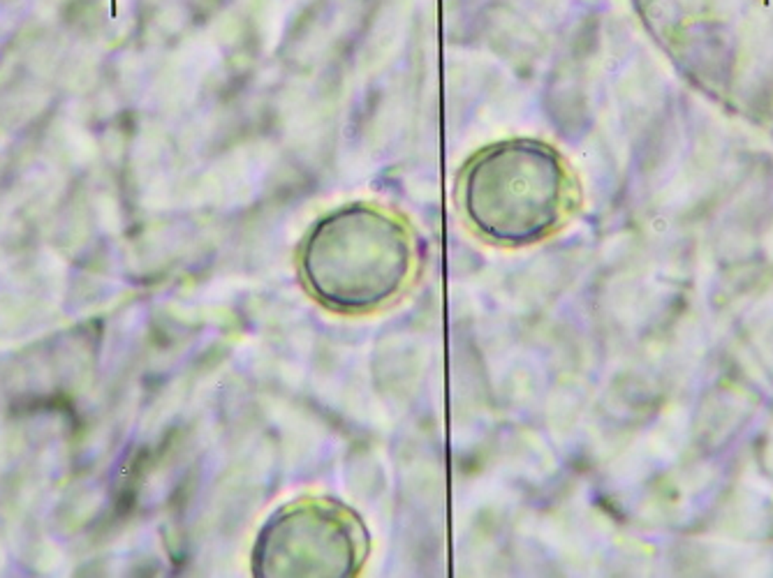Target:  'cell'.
I'll use <instances>...</instances> for the list:
<instances>
[{
    "label": "cell",
    "mask_w": 773,
    "mask_h": 578,
    "mask_svg": "<svg viewBox=\"0 0 773 578\" xmlns=\"http://www.w3.org/2000/svg\"><path fill=\"white\" fill-rule=\"evenodd\" d=\"M371 558L366 520L329 495H299L264 520L252 544L262 578H350Z\"/></svg>",
    "instance_id": "obj_3"
},
{
    "label": "cell",
    "mask_w": 773,
    "mask_h": 578,
    "mask_svg": "<svg viewBox=\"0 0 773 578\" xmlns=\"http://www.w3.org/2000/svg\"><path fill=\"white\" fill-rule=\"evenodd\" d=\"M466 225L496 248L546 241L572 213V178L553 148L503 141L480 150L459 176Z\"/></svg>",
    "instance_id": "obj_2"
},
{
    "label": "cell",
    "mask_w": 773,
    "mask_h": 578,
    "mask_svg": "<svg viewBox=\"0 0 773 578\" xmlns=\"http://www.w3.org/2000/svg\"><path fill=\"white\" fill-rule=\"evenodd\" d=\"M422 248L406 215L373 201L324 213L297 250L303 289L317 306L366 317L399 303L417 283Z\"/></svg>",
    "instance_id": "obj_1"
}]
</instances>
